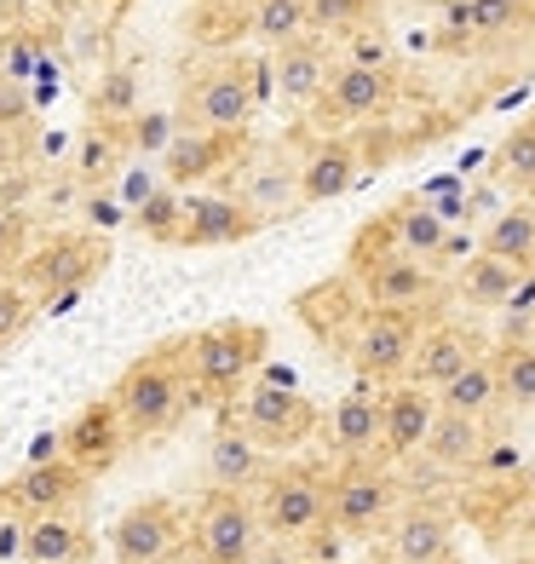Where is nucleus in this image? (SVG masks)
<instances>
[{
    "label": "nucleus",
    "mask_w": 535,
    "mask_h": 564,
    "mask_svg": "<svg viewBox=\"0 0 535 564\" xmlns=\"http://www.w3.org/2000/svg\"><path fill=\"white\" fill-rule=\"evenodd\" d=\"M105 398L116 403L121 432H127L133 444L173 432L178 415L196 403V398H190V380H185V346H156V351L133 357V364L116 375V387H110Z\"/></svg>",
    "instance_id": "obj_1"
},
{
    "label": "nucleus",
    "mask_w": 535,
    "mask_h": 564,
    "mask_svg": "<svg viewBox=\"0 0 535 564\" xmlns=\"http://www.w3.org/2000/svg\"><path fill=\"white\" fill-rule=\"evenodd\" d=\"M260 357H265V335H260L253 323L201 328L196 340H185V380H190V398L237 392L242 380L260 369Z\"/></svg>",
    "instance_id": "obj_2"
},
{
    "label": "nucleus",
    "mask_w": 535,
    "mask_h": 564,
    "mask_svg": "<svg viewBox=\"0 0 535 564\" xmlns=\"http://www.w3.org/2000/svg\"><path fill=\"white\" fill-rule=\"evenodd\" d=\"M190 542L201 564H248L260 553V512L242 490H208V501L196 507Z\"/></svg>",
    "instance_id": "obj_3"
},
{
    "label": "nucleus",
    "mask_w": 535,
    "mask_h": 564,
    "mask_svg": "<svg viewBox=\"0 0 535 564\" xmlns=\"http://www.w3.org/2000/svg\"><path fill=\"white\" fill-rule=\"evenodd\" d=\"M253 512H260V530H271L276 542H299V535H312L328 519V490L305 467H283L260 490Z\"/></svg>",
    "instance_id": "obj_4"
},
{
    "label": "nucleus",
    "mask_w": 535,
    "mask_h": 564,
    "mask_svg": "<svg viewBox=\"0 0 535 564\" xmlns=\"http://www.w3.org/2000/svg\"><path fill=\"white\" fill-rule=\"evenodd\" d=\"M237 426H242V432H248V438L260 444V449H294L299 438H312L317 409L305 403L294 387H276V380H260V387H248Z\"/></svg>",
    "instance_id": "obj_5"
},
{
    "label": "nucleus",
    "mask_w": 535,
    "mask_h": 564,
    "mask_svg": "<svg viewBox=\"0 0 535 564\" xmlns=\"http://www.w3.org/2000/svg\"><path fill=\"white\" fill-rule=\"evenodd\" d=\"M253 105H260V98H253V69L248 64H214L208 75L190 82L185 116L201 127V133H242Z\"/></svg>",
    "instance_id": "obj_6"
},
{
    "label": "nucleus",
    "mask_w": 535,
    "mask_h": 564,
    "mask_svg": "<svg viewBox=\"0 0 535 564\" xmlns=\"http://www.w3.org/2000/svg\"><path fill=\"white\" fill-rule=\"evenodd\" d=\"M110 547H116V564H167L173 547H178V507L162 501V496L133 501L116 519Z\"/></svg>",
    "instance_id": "obj_7"
},
{
    "label": "nucleus",
    "mask_w": 535,
    "mask_h": 564,
    "mask_svg": "<svg viewBox=\"0 0 535 564\" xmlns=\"http://www.w3.org/2000/svg\"><path fill=\"white\" fill-rule=\"evenodd\" d=\"M265 219L242 196H185L178 202V248H225L248 242Z\"/></svg>",
    "instance_id": "obj_8"
},
{
    "label": "nucleus",
    "mask_w": 535,
    "mask_h": 564,
    "mask_svg": "<svg viewBox=\"0 0 535 564\" xmlns=\"http://www.w3.org/2000/svg\"><path fill=\"white\" fill-rule=\"evenodd\" d=\"M58 444H64V460H69V467H81L87 478H92V473H105L110 460L121 455V444H127L116 403H110V398H92V403H81V409H75V415L64 421Z\"/></svg>",
    "instance_id": "obj_9"
},
{
    "label": "nucleus",
    "mask_w": 535,
    "mask_h": 564,
    "mask_svg": "<svg viewBox=\"0 0 535 564\" xmlns=\"http://www.w3.org/2000/svg\"><path fill=\"white\" fill-rule=\"evenodd\" d=\"M98 265H105V242L98 237H53L46 248L30 253V265H23V276L35 282L41 294H81L87 282L98 276Z\"/></svg>",
    "instance_id": "obj_10"
},
{
    "label": "nucleus",
    "mask_w": 535,
    "mask_h": 564,
    "mask_svg": "<svg viewBox=\"0 0 535 564\" xmlns=\"http://www.w3.org/2000/svg\"><path fill=\"white\" fill-rule=\"evenodd\" d=\"M328 519H335L346 535H374L392 519V478L374 467H346L328 490Z\"/></svg>",
    "instance_id": "obj_11"
},
{
    "label": "nucleus",
    "mask_w": 535,
    "mask_h": 564,
    "mask_svg": "<svg viewBox=\"0 0 535 564\" xmlns=\"http://www.w3.org/2000/svg\"><path fill=\"white\" fill-rule=\"evenodd\" d=\"M415 340H421L415 312H369V323L357 328V351H351L357 357V375L386 380L397 369H410Z\"/></svg>",
    "instance_id": "obj_12"
},
{
    "label": "nucleus",
    "mask_w": 535,
    "mask_h": 564,
    "mask_svg": "<svg viewBox=\"0 0 535 564\" xmlns=\"http://www.w3.org/2000/svg\"><path fill=\"white\" fill-rule=\"evenodd\" d=\"M323 87H328V53H323V41L299 35L288 46H276V58H271V93H276V105L312 110L317 98H323Z\"/></svg>",
    "instance_id": "obj_13"
},
{
    "label": "nucleus",
    "mask_w": 535,
    "mask_h": 564,
    "mask_svg": "<svg viewBox=\"0 0 535 564\" xmlns=\"http://www.w3.org/2000/svg\"><path fill=\"white\" fill-rule=\"evenodd\" d=\"M363 300L374 305V312H421V305L432 300V271L426 260H410V253H380V260L369 265L363 276Z\"/></svg>",
    "instance_id": "obj_14"
},
{
    "label": "nucleus",
    "mask_w": 535,
    "mask_h": 564,
    "mask_svg": "<svg viewBox=\"0 0 535 564\" xmlns=\"http://www.w3.org/2000/svg\"><path fill=\"white\" fill-rule=\"evenodd\" d=\"M432 421H438V398H432L426 387H392L386 398H380V444H386V455H415L426 444Z\"/></svg>",
    "instance_id": "obj_15"
},
{
    "label": "nucleus",
    "mask_w": 535,
    "mask_h": 564,
    "mask_svg": "<svg viewBox=\"0 0 535 564\" xmlns=\"http://www.w3.org/2000/svg\"><path fill=\"white\" fill-rule=\"evenodd\" d=\"M317 105L335 121H369L392 105V75L363 69V64H340V69H328V87H323Z\"/></svg>",
    "instance_id": "obj_16"
},
{
    "label": "nucleus",
    "mask_w": 535,
    "mask_h": 564,
    "mask_svg": "<svg viewBox=\"0 0 535 564\" xmlns=\"http://www.w3.org/2000/svg\"><path fill=\"white\" fill-rule=\"evenodd\" d=\"M81 484H87V473L81 467H69V460L58 455V460H30L12 484H7V501L18 507V512H64L75 496H81Z\"/></svg>",
    "instance_id": "obj_17"
},
{
    "label": "nucleus",
    "mask_w": 535,
    "mask_h": 564,
    "mask_svg": "<svg viewBox=\"0 0 535 564\" xmlns=\"http://www.w3.org/2000/svg\"><path fill=\"white\" fill-rule=\"evenodd\" d=\"M357 185V144L351 139H317L299 162V202H335Z\"/></svg>",
    "instance_id": "obj_18"
},
{
    "label": "nucleus",
    "mask_w": 535,
    "mask_h": 564,
    "mask_svg": "<svg viewBox=\"0 0 535 564\" xmlns=\"http://www.w3.org/2000/svg\"><path fill=\"white\" fill-rule=\"evenodd\" d=\"M472 340L461 335V328H432V335H421L415 340V357H410V369H415V387H426V392H438V387H449L455 375H461L467 364H472Z\"/></svg>",
    "instance_id": "obj_19"
},
{
    "label": "nucleus",
    "mask_w": 535,
    "mask_h": 564,
    "mask_svg": "<svg viewBox=\"0 0 535 564\" xmlns=\"http://www.w3.org/2000/svg\"><path fill=\"white\" fill-rule=\"evenodd\" d=\"M260 473H265V449L253 444L242 426H219L214 444H208V478H214V490H248Z\"/></svg>",
    "instance_id": "obj_20"
},
{
    "label": "nucleus",
    "mask_w": 535,
    "mask_h": 564,
    "mask_svg": "<svg viewBox=\"0 0 535 564\" xmlns=\"http://www.w3.org/2000/svg\"><path fill=\"white\" fill-rule=\"evenodd\" d=\"M23 558L30 564H81L87 558V530L64 512H35L23 524Z\"/></svg>",
    "instance_id": "obj_21"
},
{
    "label": "nucleus",
    "mask_w": 535,
    "mask_h": 564,
    "mask_svg": "<svg viewBox=\"0 0 535 564\" xmlns=\"http://www.w3.org/2000/svg\"><path fill=\"white\" fill-rule=\"evenodd\" d=\"M392 558L397 564H444L449 558L444 512H432V507H410V512H403V519L392 524Z\"/></svg>",
    "instance_id": "obj_22"
},
{
    "label": "nucleus",
    "mask_w": 535,
    "mask_h": 564,
    "mask_svg": "<svg viewBox=\"0 0 535 564\" xmlns=\"http://www.w3.org/2000/svg\"><path fill=\"white\" fill-rule=\"evenodd\" d=\"M518 282H524L518 265H506V260H495V253L478 248L472 260L461 265V282H455V289H461V300L478 305V312H501V305L518 294Z\"/></svg>",
    "instance_id": "obj_23"
},
{
    "label": "nucleus",
    "mask_w": 535,
    "mask_h": 564,
    "mask_svg": "<svg viewBox=\"0 0 535 564\" xmlns=\"http://www.w3.org/2000/svg\"><path fill=\"white\" fill-rule=\"evenodd\" d=\"M231 144H242V133H196V139H173L162 156H167V185L185 191L196 178H208L225 156H231Z\"/></svg>",
    "instance_id": "obj_24"
},
{
    "label": "nucleus",
    "mask_w": 535,
    "mask_h": 564,
    "mask_svg": "<svg viewBox=\"0 0 535 564\" xmlns=\"http://www.w3.org/2000/svg\"><path fill=\"white\" fill-rule=\"evenodd\" d=\"M328 438H335L340 455H363L369 444H380V398L369 387H357L335 403V415H328Z\"/></svg>",
    "instance_id": "obj_25"
},
{
    "label": "nucleus",
    "mask_w": 535,
    "mask_h": 564,
    "mask_svg": "<svg viewBox=\"0 0 535 564\" xmlns=\"http://www.w3.org/2000/svg\"><path fill=\"white\" fill-rule=\"evenodd\" d=\"M483 253H495V260L529 271L535 265V202H513V208H501L483 230Z\"/></svg>",
    "instance_id": "obj_26"
},
{
    "label": "nucleus",
    "mask_w": 535,
    "mask_h": 564,
    "mask_svg": "<svg viewBox=\"0 0 535 564\" xmlns=\"http://www.w3.org/2000/svg\"><path fill=\"white\" fill-rule=\"evenodd\" d=\"M392 248L410 253V260H432V253L449 248V225L426 208V202H403L392 214Z\"/></svg>",
    "instance_id": "obj_27"
},
{
    "label": "nucleus",
    "mask_w": 535,
    "mask_h": 564,
    "mask_svg": "<svg viewBox=\"0 0 535 564\" xmlns=\"http://www.w3.org/2000/svg\"><path fill=\"white\" fill-rule=\"evenodd\" d=\"M438 398V409H449V415H483V409H490L495 398H501V380H495V364H483V357H472V364L461 369L449 380V387H438L432 392Z\"/></svg>",
    "instance_id": "obj_28"
},
{
    "label": "nucleus",
    "mask_w": 535,
    "mask_h": 564,
    "mask_svg": "<svg viewBox=\"0 0 535 564\" xmlns=\"http://www.w3.org/2000/svg\"><path fill=\"white\" fill-rule=\"evenodd\" d=\"M478 421L472 415H449V409H438V421H432V432H426V455L438 460V467H472L478 460Z\"/></svg>",
    "instance_id": "obj_29"
},
{
    "label": "nucleus",
    "mask_w": 535,
    "mask_h": 564,
    "mask_svg": "<svg viewBox=\"0 0 535 564\" xmlns=\"http://www.w3.org/2000/svg\"><path fill=\"white\" fill-rule=\"evenodd\" d=\"M248 35L265 41V46H288L299 35H312L305 0H248Z\"/></svg>",
    "instance_id": "obj_30"
},
{
    "label": "nucleus",
    "mask_w": 535,
    "mask_h": 564,
    "mask_svg": "<svg viewBox=\"0 0 535 564\" xmlns=\"http://www.w3.org/2000/svg\"><path fill=\"white\" fill-rule=\"evenodd\" d=\"M144 105H139V75L127 69V64H116V69H105L98 75V87H92V116L105 121V127H121V121H133Z\"/></svg>",
    "instance_id": "obj_31"
},
{
    "label": "nucleus",
    "mask_w": 535,
    "mask_h": 564,
    "mask_svg": "<svg viewBox=\"0 0 535 564\" xmlns=\"http://www.w3.org/2000/svg\"><path fill=\"white\" fill-rule=\"evenodd\" d=\"M524 12V0H449L444 18H449V30H472V35H501V30H513Z\"/></svg>",
    "instance_id": "obj_32"
},
{
    "label": "nucleus",
    "mask_w": 535,
    "mask_h": 564,
    "mask_svg": "<svg viewBox=\"0 0 535 564\" xmlns=\"http://www.w3.org/2000/svg\"><path fill=\"white\" fill-rule=\"evenodd\" d=\"M242 202L260 219H276V214H288L294 202H299V173H288V167H260L248 178V191H242Z\"/></svg>",
    "instance_id": "obj_33"
},
{
    "label": "nucleus",
    "mask_w": 535,
    "mask_h": 564,
    "mask_svg": "<svg viewBox=\"0 0 535 564\" xmlns=\"http://www.w3.org/2000/svg\"><path fill=\"white\" fill-rule=\"evenodd\" d=\"M121 133L116 127H92V133L81 139V150H75V173H81V185L92 191V185H105V178L116 173V162H121Z\"/></svg>",
    "instance_id": "obj_34"
},
{
    "label": "nucleus",
    "mask_w": 535,
    "mask_h": 564,
    "mask_svg": "<svg viewBox=\"0 0 535 564\" xmlns=\"http://www.w3.org/2000/svg\"><path fill=\"white\" fill-rule=\"evenodd\" d=\"M495 380H501V398L529 409L535 403V346H506V357L495 364Z\"/></svg>",
    "instance_id": "obj_35"
},
{
    "label": "nucleus",
    "mask_w": 535,
    "mask_h": 564,
    "mask_svg": "<svg viewBox=\"0 0 535 564\" xmlns=\"http://www.w3.org/2000/svg\"><path fill=\"white\" fill-rule=\"evenodd\" d=\"M133 225H139V237H150V242H178V191H156L150 202H139Z\"/></svg>",
    "instance_id": "obj_36"
},
{
    "label": "nucleus",
    "mask_w": 535,
    "mask_h": 564,
    "mask_svg": "<svg viewBox=\"0 0 535 564\" xmlns=\"http://www.w3.org/2000/svg\"><path fill=\"white\" fill-rule=\"evenodd\" d=\"M495 167H501L506 178H518V185H529V178H535V121H529V127H518V133L501 144Z\"/></svg>",
    "instance_id": "obj_37"
},
{
    "label": "nucleus",
    "mask_w": 535,
    "mask_h": 564,
    "mask_svg": "<svg viewBox=\"0 0 535 564\" xmlns=\"http://www.w3.org/2000/svg\"><path fill=\"white\" fill-rule=\"evenodd\" d=\"M30 312H35L30 289H18V282H0V346H12L23 328H30Z\"/></svg>",
    "instance_id": "obj_38"
},
{
    "label": "nucleus",
    "mask_w": 535,
    "mask_h": 564,
    "mask_svg": "<svg viewBox=\"0 0 535 564\" xmlns=\"http://www.w3.org/2000/svg\"><path fill=\"white\" fill-rule=\"evenodd\" d=\"M363 7H369V0H305V23H312L317 35L351 30V23L363 18Z\"/></svg>",
    "instance_id": "obj_39"
},
{
    "label": "nucleus",
    "mask_w": 535,
    "mask_h": 564,
    "mask_svg": "<svg viewBox=\"0 0 535 564\" xmlns=\"http://www.w3.org/2000/svg\"><path fill=\"white\" fill-rule=\"evenodd\" d=\"M178 133H173V116H162V110H139L133 121H127V144L133 150H167Z\"/></svg>",
    "instance_id": "obj_40"
},
{
    "label": "nucleus",
    "mask_w": 535,
    "mask_h": 564,
    "mask_svg": "<svg viewBox=\"0 0 535 564\" xmlns=\"http://www.w3.org/2000/svg\"><path fill=\"white\" fill-rule=\"evenodd\" d=\"M426 208L432 214H438L444 225H455V219H461L467 214V185H461V178H432V185H426Z\"/></svg>",
    "instance_id": "obj_41"
},
{
    "label": "nucleus",
    "mask_w": 535,
    "mask_h": 564,
    "mask_svg": "<svg viewBox=\"0 0 535 564\" xmlns=\"http://www.w3.org/2000/svg\"><path fill=\"white\" fill-rule=\"evenodd\" d=\"M121 208H139V202H150V196H156V173H150V167H133V173H121Z\"/></svg>",
    "instance_id": "obj_42"
},
{
    "label": "nucleus",
    "mask_w": 535,
    "mask_h": 564,
    "mask_svg": "<svg viewBox=\"0 0 535 564\" xmlns=\"http://www.w3.org/2000/svg\"><path fill=\"white\" fill-rule=\"evenodd\" d=\"M346 64H363V69H386V41L380 35H357L351 41V58Z\"/></svg>",
    "instance_id": "obj_43"
},
{
    "label": "nucleus",
    "mask_w": 535,
    "mask_h": 564,
    "mask_svg": "<svg viewBox=\"0 0 535 564\" xmlns=\"http://www.w3.org/2000/svg\"><path fill=\"white\" fill-rule=\"evenodd\" d=\"M248 564H299V558H294L288 547H265V553H253Z\"/></svg>",
    "instance_id": "obj_44"
},
{
    "label": "nucleus",
    "mask_w": 535,
    "mask_h": 564,
    "mask_svg": "<svg viewBox=\"0 0 535 564\" xmlns=\"http://www.w3.org/2000/svg\"><path fill=\"white\" fill-rule=\"evenodd\" d=\"M41 7H46V12H53V18H75V12H81V7H87V0H41Z\"/></svg>",
    "instance_id": "obj_45"
},
{
    "label": "nucleus",
    "mask_w": 535,
    "mask_h": 564,
    "mask_svg": "<svg viewBox=\"0 0 535 564\" xmlns=\"http://www.w3.org/2000/svg\"><path fill=\"white\" fill-rule=\"evenodd\" d=\"M201 7H248V0H201Z\"/></svg>",
    "instance_id": "obj_46"
},
{
    "label": "nucleus",
    "mask_w": 535,
    "mask_h": 564,
    "mask_svg": "<svg viewBox=\"0 0 535 564\" xmlns=\"http://www.w3.org/2000/svg\"><path fill=\"white\" fill-rule=\"evenodd\" d=\"M524 191H529V202H535V178H529V185H524Z\"/></svg>",
    "instance_id": "obj_47"
},
{
    "label": "nucleus",
    "mask_w": 535,
    "mask_h": 564,
    "mask_svg": "<svg viewBox=\"0 0 535 564\" xmlns=\"http://www.w3.org/2000/svg\"><path fill=\"white\" fill-rule=\"evenodd\" d=\"M0 23H7V12H0Z\"/></svg>",
    "instance_id": "obj_48"
},
{
    "label": "nucleus",
    "mask_w": 535,
    "mask_h": 564,
    "mask_svg": "<svg viewBox=\"0 0 535 564\" xmlns=\"http://www.w3.org/2000/svg\"><path fill=\"white\" fill-rule=\"evenodd\" d=\"M529 564H535V553H529Z\"/></svg>",
    "instance_id": "obj_49"
}]
</instances>
